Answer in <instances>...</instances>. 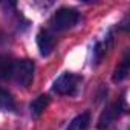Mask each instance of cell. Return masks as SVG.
<instances>
[{
  "instance_id": "cell-3",
  "label": "cell",
  "mask_w": 130,
  "mask_h": 130,
  "mask_svg": "<svg viewBox=\"0 0 130 130\" xmlns=\"http://www.w3.org/2000/svg\"><path fill=\"white\" fill-rule=\"evenodd\" d=\"M80 77L71 72H66L60 75L55 81H54V92L60 93V95H74L78 89V83H80Z\"/></svg>"
},
{
  "instance_id": "cell-9",
  "label": "cell",
  "mask_w": 130,
  "mask_h": 130,
  "mask_svg": "<svg viewBox=\"0 0 130 130\" xmlns=\"http://www.w3.org/2000/svg\"><path fill=\"white\" fill-rule=\"evenodd\" d=\"M110 46H112V35L110 34L103 41H98L95 44V47H93V60H95V63H100L103 60V57L107 54V51H109Z\"/></svg>"
},
{
  "instance_id": "cell-11",
  "label": "cell",
  "mask_w": 130,
  "mask_h": 130,
  "mask_svg": "<svg viewBox=\"0 0 130 130\" xmlns=\"http://www.w3.org/2000/svg\"><path fill=\"white\" fill-rule=\"evenodd\" d=\"M14 107H15V103L12 95L6 89L0 87V110H14Z\"/></svg>"
},
{
  "instance_id": "cell-1",
  "label": "cell",
  "mask_w": 130,
  "mask_h": 130,
  "mask_svg": "<svg viewBox=\"0 0 130 130\" xmlns=\"http://www.w3.org/2000/svg\"><path fill=\"white\" fill-rule=\"evenodd\" d=\"M78 19H80V14L75 9H72V8H60L54 14V17L51 20V25H52V28L55 31H66V29H71L72 26H75Z\"/></svg>"
},
{
  "instance_id": "cell-2",
  "label": "cell",
  "mask_w": 130,
  "mask_h": 130,
  "mask_svg": "<svg viewBox=\"0 0 130 130\" xmlns=\"http://www.w3.org/2000/svg\"><path fill=\"white\" fill-rule=\"evenodd\" d=\"M34 71L35 64L31 60H20L14 63V71H12V78L15 80L17 84L28 87L34 78Z\"/></svg>"
},
{
  "instance_id": "cell-4",
  "label": "cell",
  "mask_w": 130,
  "mask_h": 130,
  "mask_svg": "<svg viewBox=\"0 0 130 130\" xmlns=\"http://www.w3.org/2000/svg\"><path fill=\"white\" fill-rule=\"evenodd\" d=\"M125 112V106H124V101H116V103H113V104H110L103 113H101V116H100V119H98V128L100 130H106L112 122H115L119 116H121V113H124Z\"/></svg>"
},
{
  "instance_id": "cell-6",
  "label": "cell",
  "mask_w": 130,
  "mask_h": 130,
  "mask_svg": "<svg viewBox=\"0 0 130 130\" xmlns=\"http://www.w3.org/2000/svg\"><path fill=\"white\" fill-rule=\"evenodd\" d=\"M49 103H51V98H49L47 95H40V96H37V98L31 103V106H29L32 118H40L41 113H43V112L46 110V107L49 106Z\"/></svg>"
},
{
  "instance_id": "cell-5",
  "label": "cell",
  "mask_w": 130,
  "mask_h": 130,
  "mask_svg": "<svg viewBox=\"0 0 130 130\" xmlns=\"http://www.w3.org/2000/svg\"><path fill=\"white\" fill-rule=\"evenodd\" d=\"M37 46L40 49V54L43 57H47L52 54L54 47H55V38L54 35L46 31V29H41L38 34H37Z\"/></svg>"
},
{
  "instance_id": "cell-10",
  "label": "cell",
  "mask_w": 130,
  "mask_h": 130,
  "mask_svg": "<svg viewBox=\"0 0 130 130\" xmlns=\"http://www.w3.org/2000/svg\"><path fill=\"white\" fill-rule=\"evenodd\" d=\"M89 122H90V113L89 112H84V113L75 116L69 122L68 130H86L89 127Z\"/></svg>"
},
{
  "instance_id": "cell-7",
  "label": "cell",
  "mask_w": 130,
  "mask_h": 130,
  "mask_svg": "<svg viewBox=\"0 0 130 130\" xmlns=\"http://www.w3.org/2000/svg\"><path fill=\"white\" fill-rule=\"evenodd\" d=\"M14 63L15 61H12L11 57L0 55V80H9V78H12Z\"/></svg>"
},
{
  "instance_id": "cell-8",
  "label": "cell",
  "mask_w": 130,
  "mask_h": 130,
  "mask_svg": "<svg viewBox=\"0 0 130 130\" xmlns=\"http://www.w3.org/2000/svg\"><path fill=\"white\" fill-rule=\"evenodd\" d=\"M128 72H130V55L128 52L124 55L122 61L119 63V66L115 69V74H113V81H122L128 77Z\"/></svg>"
}]
</instances>
